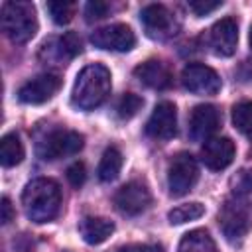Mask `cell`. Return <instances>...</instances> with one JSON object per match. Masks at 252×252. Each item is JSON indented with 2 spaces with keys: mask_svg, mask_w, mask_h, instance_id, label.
<instances>
[{
  "mask_svg": "<svg viewBox=\"0 0 252 252\" xmlns=\"http://www.w3.org/2000/svg\"><path fill=\"white\" fill-rule=\"evenodd\" d=\"M24 213L30 220L43 224L53 220L61 209V187L49 177L32 179L22 193Z\"/></svg>",
  "mask_w": 252,
  "mask_h": 252,
  "instance_id": "1",
  "label": "cell"
},
{
  "mask_svg": "<svg viewBox=\"0 0 252 252\" xmlns=\"http://www.w3.org/2000/svg\"><path fill=\"white\" fill-rule=\"evenodd\" d=\"M110 71L100 65L93 63L81 69V73L75 79L73 91H71V102L79 110H93L100 106L108 94H110Z\"/></svg>",
  "mask_w": 252,
  "mask_h": 252,
  "instance_id": "2",
  "label": "cell"
},
{
  "mask_svg": "<svg viewBox=\"0 0 252 252\" xmlns=\"http://www.w3.org/2000/svg\"><path fill=\"white\" fill-rule=\"evenodd\" d=\"M2 30L14 43L30 41L37 32V16L32 2H4Z\"/></svg>",
  "mask_w": 252,
  "mask_h": 252,
  "instance_id": "3",
  "label": "cell"
},
{
  "mask_svg": "<svg viewBox=\"0 0 252 252\" xmlns=\"http://www.w3.org/2000/svg\"><path fill=\"white\" fill-rule=\"evenodd\" d=\"M199 179V165L187 152H179L171 158L167 167V189L171 197H183L193 189Z\"/></svg>",
  "mask_w": 252,
  "mask_h": 252,
  "instance_id": "4",
  "label": "cell"
},
{
  "mask_svg": "<svg viewBox=\"0 0 252 252\" xmlns=\"http://www.w3.org/2000/svg\"><path fill=\"white\" fill-rule=\"evenodd\" d=\"M85 138L75 130H53L37 144V156L41 159H59L75 156L83 150Z\"/></svg>",
  "mask_w": 252,
  "mask_h": 252,
  "instance_id": "5",
  "label": "cell"
},
{
  "mask_svg": "<svg viewBox=\"0 0 252 252\" xmlns=\"http://www.w3.org/2000/svg\"><path fill=\"white\" fill-rule=\"evenodd\" d=\"M142 26L152 39H169L179 30L177 16L163 4H148L140 12Z\"/></svg>",
  "mask_w": 252,
  "mask_h": 252,
  "instance_id": "6",
  "label": "cell"
},
{
  "mask_svg": "<svg viewBox=\"0 0 252 252\" xmlns=\"http://www.w3.org/2000/svg\"><path fill=\"white\" fill-rule=\"evenodd\" d=\"M219 224L222 234L232 242L240 240L248 234L252 228V219L248 213V207L240 201H226L222 209L219 211Z\"/></svg>",
  "mask_w": 252,
  "mask_h": 252,
  "instance_id": "7",
  "label": "cell"
},
{
  "mask_svg": "<svg viewBox=\"0 0 252 252\" xmlns=\"http://www.w3.org/2000/svg\"><path fill=\"white\" fill-rule=\"evenodd\" d=\"M150 203H152V193L148 185L142 181H128L114 193V205L126 217L142 215L150 207Z\"/></svg>",
  "mask_w": 252,
  "mask_h": 252,
  "instance_id": "8",
  "label": "cell"
},
{
  "mask_svg": "<svg viewBox=\"0 0 252 252\" xmlns=\"http://www.w3.org/2000/svg\"><path fill=\"white\" fill-rule=\"evenodd\" d=\"M91 43L106 51H130L136 45V35L126 24H110L91 33Z\"/></svg>",
  "mask_w": 252,
  "mask_h": 252,
  "instance_id": "9",
  "label": "cell"
},
{
  "mask_svg": "<svg viewBox=\"0 0 252 252\" xmlns=\"http://www.w3.org/2000/svg\"><path fill=\"white\" fill-rule=\"evenodd\" d=\"M181 83L193 94H217L220 91L219 73L201 63L187 65L181 73Z\"/></svg>",
  "mask_w": 252,
  "mask_h": 252,
  "instance_id": "10",
  "label": "cell"
},
{
  "mask_svg": "<svg viewBox=\"0 0 252 252\" xmlns=\"http://www.w3.org/2000/svg\"><path fill=\"white\" fill-rule=\"evenodd\" d=\"M61 87V79L55 73H41L26 81L18 89V100L24 104H43L47 102Z\"/></svg>",
  "mask_w": 252,
  "mask_h": 252,
  "instance_id": "11",
  "label": "cell"
},
{
  "mask_svg": "<svg viewBox=\"0 0 252 252\" xmlns=\"http://www.w3.org/2000/svg\"><path fill=\"white\" fill-rule=\"evenodd\" d=\"M177 132V110L173 102H159L152 110L148 122H146V134L154 140L165 142L171 140Z\"/></svg>",
  "mask_w": 252,
  "mask_h": 252,
  "instance_id": "12",
  "label": "cell"
},
{
  "mask_svg": "<svg viewBox=\"0 0 252 252\" xmlns=\"http://www.w3.org/2000/svg\"><path fill=\"white\" fill-rule=\"evenodd\" d=\"M220 112L215 104H199L189 118V136L195 142H207L220 126Z\"/></svg>",
  "mask_w": 252,
  "mask_h": 252,
  "instance_id": "13",
  "label": "cell"
},
{
  "mask_svg": "<svg viewBox=\"0 0 252 252\" xmlns=\"http://www.w3.org/2000/svg\"><path fill=\"white\" fill-rule=\"evenodd\" d=\"M236 43H238V26L232 18H222L209 30V45L215 55L230 57L236 51Z\"/></svg>",
  "mask_w": 252,
  "mask_h": 252,
  "instance_id": "14",
  "label": "cell"
},
{
  "mask_svg": "<svg viewBox=\"0 0 252 252\" xmlns=\"http://www.w3.org/2000/svg\"><path fill=\"white\" fill-rule=\"evenodd\" d=\"M234 154L236 148L230 138H209L201 148V161L209 169L220 171L232 163Z\"/></svg>",
  "mask_w": 252,
  "mask_h": 252,
  "instance_id": "15",
  "label": "cell"
},
{
  "mask_svg": "<svg viewBox=\"0 0 252 252\" xmlns=\"http://www.w3.org/2000/svg\"><path fill=\"white\" fill-rule=\"evenodd\" d=\"M134 75H136V79H140L142 85L156 89V91H163V89L171 87V81H173L169 67L159 59L144 61L142 65H138L134 69Z\"/></svg>",
  "mask_w": 252,
  "mask_h": 252,
  "instance_id": "16",
  "label": "cell"
},
{
  "mask_svg": "<svg viewBox=\"0 0 252 252\" xmlns=\"http://www.w3.org/2000/svg\"><path fill=\"white\" fill-rule=\"evenodd\" d=\"M79 232L87 244H100L114 232V222L104 217H85L79 222Z\"/></svg>",
  "mask_w": 252,
  "mask_h": 252,
  "instance_id": "17",
  "label": "cell"
},
{
  "mask_svg": "<svg viewBox=\"0 0 252 252\" xmlns=\"http://www.w3.org/2000/svg\"><path fill=\"white\" fill-rule=\"evenodd\" d=\"M122 152L116 148V146H108L98 161V167H96V175L100 181L108 183V181H114L122 169Z\"/></svg>",
  "mask_w": 252,
  "mask_h": 252,
  "instance_id": "18",
  "label": "cell"
},
{
  "mask_svg": "<svg viewBox=\"0 0 252 252\" xmlns=\"http://www.w3.org/2000/svg\"><path fill=\"white\" fill-rule=\"evenodd\" d=\"M179 252H219V250L207 230L195 228V230L183 234V238L179 242Z\"/></svg>",
  "mask_w": 252,
  "mask_h": 252,
  "instance_id": "19",
  "label": "cell"
},
{
  "mask_svg": "<svg viewBox=\"0 0 252 252\" xmlns=\"http://www.w3.org/2000/svg\"><path fill=\"white\" fill-rule=\"evenodd\" d=\"M24 159V144L16 132H10L0 142V163L4 167H14Z\"/></svg>",
  "mask_w": 252,
  "mask_h": 252,
  "instance_id": "20",
  "label": "cell"
},
{
  "mask_svg": "<svg viewBox=\"0 0 252 252\" xmlns=\"http://www.w3.org/2000/svg\"><path fill=\"white\" fill-rule=\"evenodd\" d=\"M205 215V205L203 203H183L175 209H171L167 213V220L171 224H183V222H189V220H197Z\"/></svg>",
  "mask_w": 252,
  "mask_h": 252,
  "instance_id": "21",
  "label": "cell"
},
{
  "mask_svg": "<svg viewBox=\"0 0 252 252\" xmlns=\"http://www.w3.org/2000/svg\"><path fill=\"white\" fill-rule=\"evenodd\" d=\"M79 53H81V39L73 32L55 39V57L59 61H71Z\"/></svg>",
  "mask_w": 252,
  "mask_h": 252,
  "instance_id": "22",
  "label": "cell"
},
{
  "mask_svg": "<svg viewBox=\"0 0 252 252\" xmlns=\"http://www.w3.org/2000/svg\"><path fill=\"white\" fill-rule=\"evenodd\" d=\"M232 124L244 136L252 138V102L242 100L232 106Z\"/></svg>",
  "mask_w": 252,
  "mask_h": 252,
  "instance_id": "23",
  "label": "cell"
},
{
  "mask_svg": "<svg viewBox=\"0 0 252 252\" xmlns=\"http://www.w3.org/2000/svg\"><path fill=\"white\" fill-rule=\"evenodd\" d=\"M144 106V98L134 94V93H126L120 96L118 104H116V116L120 120H130L132 116L138 114V110Z\"/></svg>",
  "mask_w": 252,
  "mask_h": 252,
  "instance_id": "24",
  "label": "cell"
},
{
  "mask_svg": "<svg viewBox=\"0 0 252 252\" xmlns=\"http://www.w3.org/2000/svg\"><path fill=\"white\" fill-rule=\"evenodd\" d=\"M47 12L55 24H59V26L69 24L73 14H75V2H67V0L47 2Z\"/></svg>",
  "mask_w": 252,
  "mask_h": 252,
  "instance_id": "25",
  "label": "cell"
},
{
  "mask_svg": "<svg viewBox=\"0 0 252 252\" xmlns=\"http://www.w3.org/2000/svg\"><path fill=\"white\" fill-rule=\"evenodd\" d=\"M228 185H230V191H232L236 197L250 195V193H252V169L244 167V169L236 171V173L230 177Z\"/></svg>",
  "mask_w": 252,
  "mask_h": 252,
  "instance_id": "26",
  "label": "cell"
},
{
  "mask_svg": "<svg viewBox=\"0 0 252 252\" xmlns=\"http://www.w3.org/2000/svg\"><path fill=\"white\" fill-rule=\"evenodd\" d=\"M108 12H110V4H108V2H102V0H91V2H87V6H85V16H87L89 22H93V20H102Z\"/></svg>",
  "mask_w": 252,
  "mask_h": 252,
  "instance_id": "27",
  "label": "cell"
},
{
  "mask_svg": "<svg viewBox=\"0 0 252 252\" xmlns=\"http://www.w3.org/2000/svg\"><path fill=\"white\" fill-rule=\"evenodd\" d=\"M87 179V169H85V163L81 161H75L73 165L67 167V181L73 185V187H81Z\"/></svg>",
  "mask_w": 252,
  "mask_h": 252,
  "instance_id": "28",
  "label": "cell"
},
{
  "mask_svg": "<svg viewBox=\"0 0 252 252\" xmlns=\"http://www.w3.org/2000/svg\"><path fill=\"white\" fill-rule=\"evenodd\" d=\"M222 2L217 0V2H209V0H191L189 2V10L195 14V16H207L211 12H215L217 8H220Z\"/></svg>",
  "mask_w": 252,
  "mask_h": 252,
  "instance_id": "29",
  "label": "cell"
},
{
  "mask_svg": "<svg viewBox=\"0 0 252 252\" xmlns=\"http://www.w3.org/2000/svg\"><path fill=\"white\" fill-rule=\"evenodd\" d=\"M118 252H163V248L158 244H128L122 246Z\"/></svg>",
  "mask_w": 252,
  "mask_h": 252,
  "instance_id": "30",
  "label": "cell"
},
{
  "mask_svg": "<svg viewBox=\"0 0 252 252\" xmlns=\"http://www.w3.org/2000/svg\"><path fill=\"white\" fill-rule=\"evenodd\" d=\"M2 224H8L12 219H14V209H12V203L8 197H2Z\"/></svg>",
  "mask_w": 252,
  "mask_h": 252,
  "instance_id": "31",
  "label": "cell"
},
{
  "mask_svg": "<svg viewBox=\"0 0 252 252\" xmlns=\"http://www.w3.org/2000/svg\"><path fill=\"white\" fill-rule=\"evenodd\" d=\"M248 41H250V49H252V26H250V33H248Z\"/></svg>",
  "mask_w": 252,
  "mask_h": 252,
  "instance_id": "32",
  "label": "cell"
},
{
  "mask_svg": "<svg viewBox=\"0 0 252 252\" xmlns=\"http://www.w3.org/2000/svg\"><path fill=\"white\" fill-rule=\"evenodd\" d=\"M65 252H67V250H65Z\"/></svg>",
  "mask_w": 252,
  "mask_h": 252,
  "instance_id": "33",
  "label": "cell"
},
{
  "mask_svg": "<svg viewBox=\"0 0 252 252\" xmlns=\"http://www.w3.org/2000/svg\"><path fill=\"white\" fill-rule=\"evenodd\" d=\"M250 152H252V150H250Z\"/></svg>",
  "mask_w": 252,
  "mask_h": 252,
  "instance_id": "34",
  "label": "cell"
}]
</instances>
